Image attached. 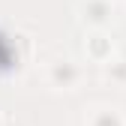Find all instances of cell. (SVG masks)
Listing matches in <instances>:
<instances>
[{
  "mask_svg": "<svg viewBox=\"0 0 126 126\" xmlns=\"http://www.w3.org/2000/svg\"><path fill=\"white\" fill-rule=\"evenodd\" d=\"M78 78H81V69L75 66L72 57H54L48 63V81L60 90H72L78 84Z\"/></svg>",
  "mask_w": 126,
  "mask_h": 126,
  "instance_id": "cell-1",
  "label": "cell"
},
{
  "mask_svg": "<svg viewBox=\"0 0 126 126\" xmlns=\"http://www.w3.org/2000/svg\"><path fill=\"white\" fill-rule=\"evenodd\" d=\"M78 12H84L81 15L84 21L99 27V24H105L111 18V3H108V0H81V3H78Z\"/></svg>",
  "mask_w": 126,
  "mask_h": 126,
  "instance_id": "cell-2",
  "label": "cell"
},
{
  "mask_svg": "<svg viewBox=\"0 0 126 126\" xmlns=\"http://www.w3.org/2000/svg\"><path fill=\"white\" fill-rule=\"evenodd\" d=\"M111 51H114V45H111V39H108L102 30H93L87 36V54L96 63H108L111 60Z\"/></svg>",
  "mask_w": 126,
  "mask_h": 126,
  "instance_id": "cell-3",
  "label": "cell"
},
{
  "mask_svg": "<svg viewBox=\"0 0 126 126\" xmlns=\"http://www.w3.org/2000/svg\"><path fill=\"white\" fill-rule=\"evenodd\" d=\"M87 126H126V120L114 111V108H93Z\"/></svg>",
  "mask_w": 126,
  "mask_h": 126,
  "instance_id": "cell-4",
  "label": "cell"
},
{
  "mask_svg": "<svg viewBox=\"0 0 126 126\" xmlns=\"http://www.w3.org/2000/svg\"><path fill=\"white\" fill-rule=\"evenodd\" d=\"M102 66H105L108 78H114L117 84H126V60H108V63H102Z\"/></svg>",
  "mask_w": 126,
  "mask_h": 126,
  "instance_id": "cell-5",
  "label": "cell"
},
{
  "mask_svg": "<svg viewBox=\"0 0 126 126\" xmlns=\"http://www.w3.org/2000/svg\"><path fill=\"white\" fill-rule=\"evenodd\" d=\"M0 126H3V117H0Z\"/></svg>",
  "mask_w": 126,
  "mask_h": 126,
  "instance_id": "cell-6",
  "label": "cell"
}]
</instances>
